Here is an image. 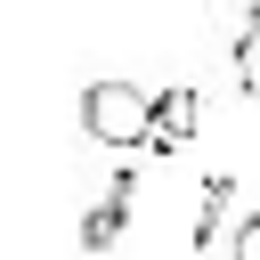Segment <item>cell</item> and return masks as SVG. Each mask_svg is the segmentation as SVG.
Here are the masks:
<instances>
[{
	"instance_id": "obj_1",
	"label": "cell",
	"mask_w": 260,
	"mask_h": 260,
	"mask_svg": "<svg viewBox=\"0 0 260 260\" xmlns=\"http://www.w3.org/2000/svg\"><path fill=\"white\" fill-rule=\"evenodd\" d=\"M81 130L98 146H154V98L138 81H89L81 89Z\"/></svg>"
},
{
	"instance_id": "obj_2",
	"label": "cell",
	"mask_w": 260,
	"mask_h": 260,
	"mask_svg": "<svg viewBox=\"0 0 260 260\" xmlns=\"http://www.w3.org/2000/svg\"><path fill=\"white\" fill-rule=\"evenodd\" d=\"M122 211H130V171H122V179H114V195H106V203L81 219V244H89V252H106V244L122 236Z\"/></svg>"
},
{
	"instance_id": "obj_3",
	"label": "cell",
	"mask_w": 260,
	"mask_h": 260,
	"mask_svg": "<svg viewBox=\"0 0 260 260\" xmlns=\"http://www.w3.org/2000/svg\"><path fill=\"white\" fill-rule=\"evenodd\" d=\"M195 130V89H171V98H154V146H179Z\"/></svg>"
},
{
	"instance_id": "obj_4",
	"label": "cell",
	"mask_w": 260,
	"mask_h": 260,
	"mask_svg": "<svg viewBox=\"0 0 260 260\" xmlns=\"http://www.w3.org/2000/svg\"><path fill=\"white\" fill-rule=\"evenodd\" d=\"M236 81L260 98V0H252V16H244V32H236Z\"/></svg>"
},
{
	"instance_id": "obj_5",
	"label": "cell",
	"mask_w": 260,
	"mask_h": 260,
	"mask_svg": "<svg viewBox=\"0 0 260 260\" xmlns=\"http://www.w3.org/2000/svg\"><path fill=\"white\" fill-rule=\"evenodd\" d=\"M228 195H236V179H203V219H195V236H203V244H211V228H219Z\"/></svg>"
},
{
	"instance_id": "obj_6",
	"label": "cell",
	"mask_w": 260,
	"mask_h": 260,
	"mask_svg": "<svg viewBox=\"0 0 260 260\" xmlns=\"http://www.w3.org/2000/svg\"><path fill=\"white\" fill-rule=\"evenodd\" d=\"M228 260H260V211L236 228V244H228Z\"/></svg>"
}]
</instances>
